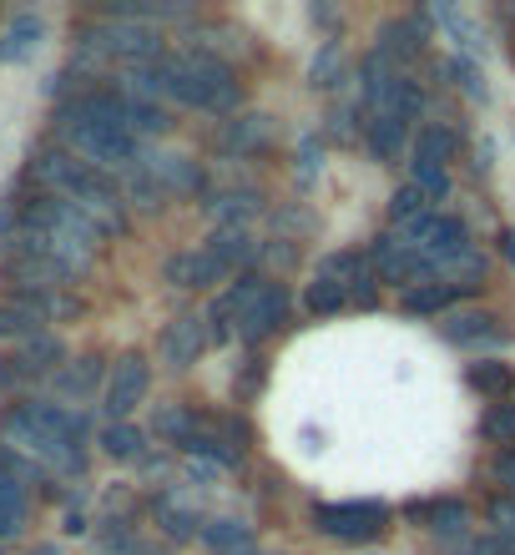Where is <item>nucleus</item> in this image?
I'll return each instance as SVG.
<instances>
[{
    "label": "nucleus",
    "instance_id": "11",
    "mask_svg": "<svg viewBox=\"0 0 515 555\" xmlns=\"http://www.w3.org/2000/svg\"><path fill=\"white\" fill-rule=\"evenodd\" d=\"M167 278H172L177 288H207V283H222L228 268H222L207 248H197V253H177L172 263H167Z\"/></svg>",
    "mask_w": 515,
    "mask_h": 555
},
{
    "label": "nucleus",
    "instance_id": "3",
    "mask_svg": "<svg viewBox=\"0 0 515 555\" xmlns=\"http://www.w3.org/2000/svg\"><path fill=\"white\" fill-rule=\"evenodd\" d=\"M61 132L72 142V152L91 167H132L137 162V137L127 127H102V121H66L61 117Z\"/></svg>",
    "mask_w": 515,
    "mask_h": 555
},
{
    "label": "nucleus",
    "instance_id": "6",
    "mask_svg": "<svg viewBox=\"0 0 515 555\" xmlns=\"http://www.w3.org/2000/svg\"><path fill=\"white\" fill-rule=\"evenodd\" d=\"M152 389V369L142 353H121L117 364H112V374H106V395H102V410L112 414V424H127V414L147 399Z\"/></svg>",
    "mask_w": 515,
    "mask_h": 555
},
{
    "label": "nucleus",
    "instance_id": "18",
    "mask_svg": "<svg viewBox=\"0 0 515 555\" xmlns=\"http://www.w3.org/2000/svg\"><path fill=\"white\" fill-rule=\"evenodd\" d=\"M203 541L213 555H253V530L237 526V520H207Z\"/></svg>",
    "mask_w": 515,
    "mask_h": 555
},
{
    "label": "nucleus",
    "instance_id": "16",
    "mask_svg": "<svg viewBox=\"0 0 515 555\" xmlns=\"http://www.w3.org/2000/svg\"><path fill=\"white\" fill-rule=\"evenodd\" d=\"M26 530V485L0 469V541H11Z\"/></svg>",
    "mask_w": 515,
    "mask_h": 555
},
{
    "label": "nucleus",
    "instance_id": "2",
    "mask_svg": "<svg viewBox=\"0 0 515 555\" xmlns=\"http://www.w3.org/2000/svg\"><path fill=\"white\" fill-rule=\"evenodd\" d=\"M0 435L5 444L26 454V460H41L51 469H81V439H87V424L81 414L61 410V404H46V399H26L15 404L5 420H0Z\"/></svg>",
    "mask_w": 515,
    "mask_h": 555
},
{
    "label": "nucleus",
    "instance_id": "32",
    "mask_svg": "<svg viewBox=\"0 0 515 555\" xmlns=\"http://www.w3.org/2000/svg\"><path fill=\"white\" fill-rule=\"evenodd\" d=\"M192 429H197V414H192V410H172V404H167V410H157V435H163V439L188 444Z\"/></svg>",
    "mask_w": 515,
    "mask_h": 555
},
{
    "label": "nucleus",
    "instance_id": "8",
    "mask_svg": "<svg viewBox=\"0 0 515 555\" xmlns=\"http://www.w3.org/2000/svg\"><path fill=\"white\" fill-rule=\"evenodd\" d=\"M374 273H379V283H395V288H420V278L429 273V263L404 237H379L374 243Z\"/></svg>",
    "mask_w": 515,
    "mask_h": 555
},
{
    "label": "nucleus",
    "instance_id": "15",
    "mask_svg": "<svg viewBox=\"0 0 515 555\" xmlns=\"http://www.w3.org/2000/svg\"><path fill=\"white\" fill-rule=\"evenodd\" d=\"M147 172L167 188V197H172V192H197L203 188V167H197L192 157H152Z\"/></svg>",
    "mask_w": 515,
    "mask_h": 555
},
{
    "label": "nucleus",
    "instance_id": "12",
    "mask_svg": "<svg viewBox=\"0 0 515 555\" xmlns=\"http://www.w3.org/2000/svg\"><path fill=\"white\" fill-rule=\"evenodd\" d=\"M263 142H268V117H263V112L233 117L228 127H222V137H218V146L228 152V157H248V152H258Z\"/></svg>",
    "mask_w": 515,
    "mask_h": 555
},
{
    "label": "nucleus",
    "instance_id": "36",
    "mask_svg": "<svg viewBox=\"0 0 515 555\" xmlns=\"http://www.w3.org/2000/svg\"><path fill=\"white\" fill-rule=\"evenodd\" d=\"M490 526H495L501 535H511V541H515V495L490 500Z\"/></svg>",
    "mask_w": 515,
    "mask_h": 555
},
{
    "label": "nucleus",
    "instance_id": "1",
    "mask_svg": "<svg viewBox=\"0 0 515 555\" xmlns=\"http://www.w3.org/2000/svg\"><path fill=\"white\" fill-rule=\"evenodd\" d=\"M142 96H172L182 106H203V112H233L237 106V81L213 51H177V56H157L132 72Z\"/></svg>",
    "mask_w": 515,
    "mask_h": 555
},
{
    "label": "nucleus",
    "instance_id": "9",
    "mask_svg": "<svg viewBox=\"0 0 515 555\" xmlns=\"http://www.w3.org/2000/svg\"><path fill=\"white\" fill-rule=\"evenodd\" d=\"M203 349H207V319H203V313H182V319L167 323V334H163V359H167L172 369H192Z\"/></svg>",
    "mask_w": 515,
    "mask_h": 555
},
{
    "label": "nucleus",
    "instance_id": "34",
    "mask_svg": "<svg viewBox=\"0 0 515 555\" xmlns=\"http://www.w3.org/2000/svg\"><path fill=\"white\" fill-rule=\"evenodd\" d=\"M410 167H414V188L425 192L429 203L450 197V172H445V167H420V162H410Z\"/></svg>",
    "mask_w": 515,
    "mask_h": 555
},
{
    "label": "nucleus",
    "instance_id": "21",
    "mask_svg": "<svg viewBox=\"0 0 515 555\" xmlns=\"http://www.w3.org/2000/svg\"><path fill=\"white\" fill-rule=\"evenodd\" d=\"M440 334L450 344H480V338H495V319L490 313H445Z\"/></svg>",
    "mask_w": 515,
    "mask_h": 555
},
{
    "label": "nucleus",
    "instance_id": "7",
    "mask_svg": "<svg viewBox=\"0 0 515 555\" xmlns=\"http://www.w3.org/2000/svg\"><path fill=\"white\" fill-rule=\"evenodd\" d=\"M268 288H273V283H268V278H258V273L237 278V283H228V293H218V304L207 308V323H218V338L243 334V323L253 319V308L263 304Z\"/></svg>",
    "mask_w": 515,
    "mask_h": 555
},
{
    "label": "nucleus",
    "instance_id": "30",
    "mask_svg": "<svg viewBox=\"0 0 515 555\" xmlns=\"http://www.w3.org/2000/svg\"><path fill=\"white\" fill-rule=\"evenodd\" d=\"M157 526H163L172 541H192V535L203 530V526H197V515L182 511L177 500H157Z\"/></svg>",
    "mask_w": 515,
    "mask_h": 555
},
{
    "label": "nucleus",
    "instance_id": "23",
    "mask_svg": "<svg viewBox=\"0 0 515 555\" xmlns=\"http://www.w3.org/2000/svg\"><path fill=\"white\" fill-rule=\"evenodd\" d=\"M207 253H213V258L233 273L237 263H248V258H253V237L243 233V228H218V233H213V243H207Z\"/></svg>",
    "mask_w": 515,
    "mask_h": 555
},
{
    "label": "nucleus",
    "instance_id": "39",
    "mask_svg": "<svg viewBox=\"0 0 515 555\" xmlns=\"http://www.w3.org/2000/svg\"><path fill=\"white\" fill-rule=\"evenodd\" d=\"M501 243H505V258H511V263H515V233H505Z\"/></svg>",
    "mask_w": 515,
    "mask_h": 555
},
{
    "label": "nucleus",
    "instance_id": "19",
    "mask_svg": "<svg viewBox=\"0 0 515 555\" xmlns=\"http://www.w3.org/2000/svg\"><path fill=\"white\" fill-rule=\"evenodd\" d=\"M465 379H471V389H480V395H490L495 404H501V399L511 395L515 374H511V364H501V359H480V364L465 369Z\"/></svg>",
    "mask_w": 515,
    "mask_h": 555
},
{
    "label": "nucleus",
    "instance_id": "5",
    "mask_svg": "<svg viewBox=\"0 0 515 555\" xmlns=\"http://www.w3.org/2000/svg\"><path fill=\"white\" fill-rule=\"evenodd\" d=\"M389 520L384 505L374 500H344V505H313V526L334 535V541H374Z\"/></svg>",
    "mask_w": 515,
    "mask_h": 555
},
{
    "label": "nucleus",
    "instance_id": "35",
    "mask_svg": "<svg viewBox=\"0 0 515 555\" xmlns=\"http://www.w3.org/2000/svg\"><path fill=\"white\" fill-rule=\"evenodd\" d=\"M132 197H137V207H163L167 203V188L152 172H137L132 177Z\"/></svg>",
    "mask_w": 515,
    "mask_h": 555
},
{
    "label": "nucleus",
    "instance_id": "17",
    "mask_svg": "<svg viewBox=\"0 0 515 555\" xmlns=\"http://www.w3.org/2000/svg\"><path fill=\"white\" fill-rule=\"evenodd\" d=\"M404 146H410V121H395V117L369 121V152H374L379 162H399Z\"/></svg>",
    "mask_w": 515,
    "mask_h": 555
},
{
    "label": "nucleus",
    "instance_id": "20",
    "mask_svg": "<svg viewBox=\"0 0 515 555\" xmlns=\"http://www.w3.org/2000/svg\"><path fill=\"white\" fill-rule=\"evenodd\" d=\"M167 127H172V117L152 96H127V132L132 137H163Z\"/></svg>",
    "mask_w": 515,
    "mask_h": 555
},
{
    "label": "nucleus",
    "instance_id": "4",
    "mask_svg": "<svg viewBox=\"0 0 515 555\" xmlns=\"http://www.w3.org/2000/svg\"><path fill=\"white\" fill-rule=\"evenodd\" d=\"M163 36L152 26H142V21H121V15H106L102 26L87 30V51H96V56H117V61H137V66H147V61H157V51H163Z\"/></svg>",
    "mask_w": 515,
    "mask_h": 555
},
{
    "label": "nucleus",
    "instance_id": "33",
    "mask_svg": "<svg viewBox=\"0 0 515 555\" xmlns=\"http://www.w3.org/2000/svg\"><path fill=\"white\" fill-rule=\"evenodd\" d=\"M429 520H435L429 530H445V535H455V530L471 526V511H465L460 500H440V505H429Z\"/></svg>",
    "mask_w": 515,
    "mask_h": 555
},
{
    "label": "nucleus",
    "instance_id": "29",
    "mask_svg": "<svg viewBox=\"0 0 515 555\" xmlns=\"http://www.w3.org/2000/svg\"><path fill=\"white\" fill-rule=\"evenodd\" d=\"M102 450L112 454V460H137V454H142V429H137V424H106Z\"/></svg>",
    "mask_w": 515,
    "mask_h": 555
},
{
    "label": "nucleus",
    "instance_id": "37",
    "mask_svg": "<svg viewBox=\"0 0 515 555\" xmlns=\"http://www.w3.org/2000/svg\"><path fill=\"white\" fill-rule=\"evenodd\" d=\"M339 46H324V56L313 61V87H334V76H339Z\"/></svg>",
    "mask_w": 515,
    "mask_h": 555
},
{
    "label": "nucleus",
    "instance_id": "27",
    "mask_svg": "<svg viewBox=\"0 0 515 555\" xmlns=\"http://www.w3.org/2000/svg\"><path fill=\"white\" fill-rule=\"evenodd\" d=\"M455 298H460L455 283H420V288L404 293V308H410V313H445Z\"/></svg>",
    "mask_w": 515,
    "mask_h": 555
},
{
    "label": "nucleus",
    "instance_id": "10",
    "mask_svg": "<svg viewBox=\"0 0 515 555\" xmlns=\"http://www.w3.org/2000/svg\"><path fill=\"white\" fill-rule=\"evenodd\" d=\"M46 41V21L36 11H15L11 21H5V30H0V61L5 66H26L36 51H41Z\"/></svg>",
    "mask_w": 515,
    "mask_h": 555
},
{
    "label": "nucleus",
    "instance_id": "26",
    "mask_svg": "<svg viewBox=\"0 0 515 555\" xmlns=\"http://www.w3.org/2000/svg\"><path fill=\"white\" fill-rule=\"evenodd\" d=\"M429 212H435V207H429V197L414 188V182H410V188H399L395 197H389V222H395L399 233H404V228H414L420 218H429Z\"/></svg>",
    "mask_w": 515,
    "mask_h": 555
},
{
    "label": "nucleus",
    "instance_id": "24",
    "mask_svg": "<svg viewBox=\"0 0 515 555\" xmlns=\"http://www.w3.org/2000/svg\"><path fill=\"white\" fill-rule=\"evenodd\" d=\"M304 304H309V313H339V308L349 304V288H344L334 273L319 268V278H313L309 293H304Z\"/></svg>",
    "mask_w": 515,
    "mask_h": 555
},
{
    "label": "nucleus",
    "instance_id": "14",
    "mask_svg": "<svg viewBox=\"0 0 515 555\" xmlns=\"http://www.w3.org/2000/svg\"><path fill=\"white\" fill-rule=\"evenodd\" d=\"M359 81H364V106L369 112H379L384 96H389V87L399 81V72H395V61L384 56V51H369L364 66H359Z\"/></svg>",
    "mask_w": 515,
    "mask_h": 555
},
{
    "label": "nucleus",
    "instance_id": "13",
    "mask_svg": "<svg viewBox=\"0 0 515 555\" xmlns=\"http://www.w3.org/2000/svg\"><path fill=\"white\" fill-rule=\"evenodd\" d=\"M283 319H288V293H283V283H273V288L263 293V304L253 308V319L243 323V334H237V338H248V344H258V338H268Z\"/></svg>",
    "mask_w": 515,
    "mask_h": 555
},
{
    "label": "nucleus",
    "instance_id": "31",
    "mask_svg": "<svg viewBox=\"0 0 515 555\" xmlns=\"http://www.w3.org/2000/svg\"><path fill=\"white\" fill-rule=\"evenodd\" d=\"M41 334V319L30 313V308H21V304H0V338H36Z\"/></svg>",
    "mask_w": 515,
    "mask_h": 555
},
{
    "label": "nucleus",
    "instance_id": "22",
    "mask_svg": "<svg viewBox=\"0 0 515 555\" xmlns=\"http://www.w3.org/2000/svg\"><path fill=\"white\" fill-rule=\"evenodd\" d=\"M96 379H102V359H76L72 369L56 374V395L61 399H87V395H96Z\"/></svg>",
    "mask_w": 515,
    "mask_h": 555
},
{
    "label": "nucleus",
    "instance_id": "28",
    "mask_svg": "<svg viewBox=\"0 0 515 555\" xmlns=\"http://www.w3.org/2000/svg\"><path fill=\"white\" fill-rule=\"evenodd\" d=\"M480 435H486L490 444L515 450V404H511V399H501V404H490V410L480 414Z\"/></svg>",
    "mask_w": 515,
    "mask_h": 555
},
{
    "label": "nucleus",
    "instance_id": "25",
    "mask_svg": "<svg viewBox=\"0 0 515 555\" xmlns=\"http://www.w3.org/2000/svg\"><path fill=\"white\" fill-rule=\"evenodd\" d=\"M450 157H455V132L425 127V132L414 137V162H420V167H445Z\"/></svg>",
    "mask_w": 515,
    "mask_h": 555
},
{
    "label": "nucleus",
    "instance_id": "38",
    "mask_svg": "<svg viewBox=\"0 0 515 555\" xmlns=\"http://www.w3.org/2000/svg\"><path fill=\"white\" fill-rule=\"evenodd\" d=\"M490 475H495V485H505V495H515V450H501V454H495Z\"/></svg>",
    "mask_w": 515,
    "mask_h": 555
}]
</instances>
